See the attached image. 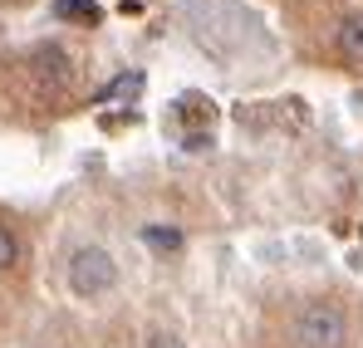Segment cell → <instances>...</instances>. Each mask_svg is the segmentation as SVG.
I'll return each mask as SVG.
<instances>
[{"label": "cell", "instance_id": "obj_3", "mask_svg": "<svg viewBox=\"0 0 363 348\" xmlns=\"http://www.w3.org/2000/svg\"><path fill=\"white\" fill-rule=\"evenodd\" d=\"M339 55L363 64V10H354V15L339 20Z\"/></svg>", "mask_w": 363, "mask_h": 348}, {"label": "cell", "instance_id": "obj_2", "mask_svg": "<svg viewBox=\"0 0 363 348\" xmlns=\"http://www.w3.org/2000/svg\"><path fill=\"white\" fill-rule=\"evenodd\" d=\"M113 285H118V265H113L108 250L79 245V250L69 255V290L79 294V299H99V294L113 290Z\"/></svg>", "mask_w": 363, "mask_h": 348}, {"label": "cell", "instance_id": "obj_7", "mask_svg": "<svg viewBox=\"0 0 363 348\" xmlns=\"http://www.w3.org/2000/svg\"><path fill=\"white\" fill-rule=\"evenodd\" d=\"M143 348H186L177 339V334H172V329H147V339H143Z\"/></svg>", "mask_w": 363, "mask_h": 348}, {"label": "cell", "instance_id": "obj_5", "mask_svg": "<svg viewBox=\"0 0 363 348\" xmlns=\"http://www.w3.org/2000/svg\"><path fill=\"white\" fill-rule=\"evenodd\" d=\"M15 260H20V240L10 226H0V270H15Z\"/></svg>", "mask_w": 363, "mask_h": 348}, {"label": "cell", "instance_id": "obj_1", "mask_svg": "<svg viewBox=\"0 0 363 348\" xmlns=\"http://www.w3.org/2000/svg\"><path fill=\"white\" fill-rule=\"evenodd\" d=\"M290 344L295 348H344L349 344V314L334 299H309L290 319Z\"/></svg>", "mask_w": 363, "mask_h": 348}, {"label": "cell", "instance_id": "obj_4", "mask_svg": "<svg viewBox=\"0 0 363 348\" xmlns=\"http://www.w3.org/2000/svg\"><path fill=\"white\" fill-rule=\"evenodd\" d=\"M55 15H60V20H84V25H99V5H94V0H55Z\"/></svg>", "mask_w": 363, "mask_h": 348}, {"label": "cell", "instance_id": "obj_6", "mask_svg": "<svg viewBox=\"0 0 363 348\" xmlns=\"http://www.w3.org/2000/svg\"><path fill=\"white\" fill-rule=\"evenodd\" d=\"M143 240H147V245H157V250H177V245H182V231H162V226H147V231H143Z\"/></svg>", "mask_w": 363, "mask_h": 348}]
</instances>
